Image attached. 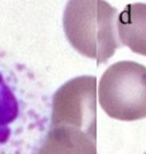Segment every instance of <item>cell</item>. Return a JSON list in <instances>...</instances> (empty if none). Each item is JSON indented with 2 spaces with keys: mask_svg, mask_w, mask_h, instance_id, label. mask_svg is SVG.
I'll return each instance as SVG.
<instances>
[{
  "mask_svg": "<svg viewBox=\"0 0 146 154\" xmlns=\"http://www.w3.org/2000/svg\"><path fill=\"white\" fill-rule=\"evenodd\" d=\"M98 97L104 112L113 119L146 118V66L132 60L110 65L100 78Z\"/></svg>",
  "mask_w": 146,
  "mask_h": 154,
  "instance_id": "obj_2",
  "label": "cell"
},
{
  "mask_svg": "<svg viewBox=\"0 0 146 154\" xmlns=\"http://www.w3.org/2000/svg\"><path fill=\"white\" fill-rule=\"evenodd\" d=\"M117 17V8L105 0H68L63 29L74 49L101 65L123 46L118 37Z\"/></svg>",
  "mask_w": 146,
  "mask_h": 154,
  "instance_id": "obj_1",
  "label": "cell"
},
{
  "mask_svg": "<svg viewBox=\"0 0 146 154\" xmlns=\"http://www.w3.org/2000/svg\"><path fill=\"white\" fill-rule=\"evenodd\" d=\"M97 137L70 126H51L34 154H97Z\"/></svg>",
  "mask_w": 146,
  "mask_h": 154,
  "instance_id": "obj_4",
  "label": "cell"
},
{
  "mask_svg": "<svg viewBox=\"0 0 146 154\" xmlns=\"http://www.w3.org/2000/svg\"><path fill=\"white\" fill-rule=\"evenodd\" d=\"M119 41L132 52L146 57V4H128L118 13Z\"/></svg>",
  "mask_w": 146,
  "mask_h": 154,
  "instance_id": "obj_5",
  "label": "cell"
},
{
  "mask_svg": "<svg viewBox=\"0 0 146 154\" xmlns=\"http://www.w3.org/2000/svg\"><path fill=\"white\" fill-rule=\"evenodd\" d=\"M97 77L78 76L53 95L51 126H70L97 137Z\"/></svg>",
  "mask_w": 146,
  "mask_h": 154,
  "instance_id": "obj_3",
  "label": "cell"
},
{
  "mask_svg": "<svg viewBox=\"0 0 146 154\" xmlns=\"http://www.w3.org/2000/svg\"><path fill=\"white\" fill-rule=\"evenodd\" d=\"M145 154H146V152H145Z\"/></svg>",
  "mask_w": 146,
  "mask_h": 154,
  "instance_id": "obj_6",
  "label": "cell"
}]
</instances>
